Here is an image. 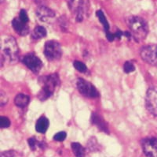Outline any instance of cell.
Instances as JSON below:
<instances>
[{
	"instance_id": "1",
	"label": "cell",
	"mask_w": 157,
	"mask_h": 157,
	"mask_svg": "<svg viewBox=\"0 0 157 157\" xmlns=\"http://www.w3.org/2000/svg\"><path fill=\"white\" fill-rule=\"evenodd\" d=\"M39 82L41 85V90L37 95L38 99L44 101L52 97L57 87L60 85V78L57 73H52L40 77Z\"/></svg>"
},
{
	"instance_id": "2",
	"label": "cell",
	"mask_w": 157,
	"mask_h": 157,
	"mask_svg": "<svg viewBox=\"0 0 157 157\" xmlns=\"http://www.w3.org/2000/svg\"><path fill=\"white\" fill-rule=\"evenodd\" d=\"M127 23L131 36L137 43L143 41L148 33V26L146 21L138 16H130L127 19Z\"/></svg>"
},
{
	"instance_id": "3",
	"label": "cell",
	"mask_w": 157,
	"mask_h": 157,
	"mask_svg": "<svg viewBox=\"0 0 157 157\" xmlns=\"http://www.w3.org/2000/svg\"><path fill=\"white\" fill-rule=\"evenodd\" d=\"M19 48L14 37L6 38L2 43V53L1 55V66H3L4 61L7 60L10 63H15L18 59Z\"/></svg>"
},
{
	"instance_id": "4",
	"label": "cell",
	"mask_w": 157,
	"mask_h": 157,
	"mask_svg": "<svg viewBox=\"0 0 157 157\" xmlns=\"http://www.w3.org/2000/svg\"><path fill=\"white\" fill-rule=\"evenodd\" d=\"M44 55L49 61H57L61 58L62 49L56 40H49L45 43Z\"/></svg>"
},
{
	"instance_id": "5",
	"label": "cell",
	"mask_w": 157,
	"mask_h": 157,
	"mask_svg": "<svg viewBox=\"0 0 157 157\" xmlns=\"http://www.w3.org/2000/svg\"><path fill=\"white\" fill-rule=\"evenodd\" d=\"M76 85L78 92L84 97L89 98H97L99 97V93L96 88L87 81L82 78H78Z\"/></svg>"
},
{
	"instance_id": "6",
	"label": "cell",
	"mask_w": 157,
	"mask_h": 157,
	"mask_svg": "<svg viewBox=\"0 0 157 157\" xmlns=\"http://www.w3.org/2000/svg\"><path fill=\"white\" fill-rule=\"evenodd\" d=\"M142 60L148 64L157 66V45L152 44L143 47L140 52Z\"/></svg>"
},
{
	"instance_id": "7",
	"label": "cell",
	"mask_w": 157,
	"mask_h": 157,
	"mask_svg": "<svg viewBox=\"0 0 157 157\" xmlns=\"http://www.w3.org/2000/svg\"><path fill=\"white\" fill-rule=\"evenodd\" d=\"M145 106L149 113L157 116V88L151 87L147 91Z\"/></svg>"
},
{
	"instance_id": "8",
	"label": "cell",
	"mask_w": 157,
	"mask_h": 157,
	"mask_svg": "<svg viewBox=\"0 0 157 157\" xmlns=\"http://www.w3.org/2000/svg\"><path fill=\"white\" fill-rule=\"evenodd\" d=\"M22 63L27 66L31 71L35 73H39L43 67L42 61L33 53L25 55L22 59Z\"/></svg>"
},
{
	"instance_id": "9",
	"label": "cell",
	"mask_w": 157,
	"mask_h": 157,
	"mask_svg": "<svg viewBox=\"0 0 157 157\" xmlns=\"http://www.w3.org/2000/svg\"><path fill=\"white\" fill-rule=\"evenodd\" d=\"M143 152L148 157H157V138H146L141 141Z\"/></svg>"
},
{
	"instance_id": "10",
	"label": "cell",
	"mask_w": 157,
	"mask_h": 157,
	"mask_svg": "<svg viewBox=\"0 0 157 157\" xmlns=\"http://www.w3.org/2000/svg\"><path fill=\"white\" fill-rule=\"evenodd\" d=\"M36 16L43 22L50 23L55 18V12L45 6H40L36 9Z\"/></svg>"
},
{
	"instance_id": "11",
	"label": "cell",
	"mask_w": 157,
	"mask_h": 157,
	"mask_svg": "<svg viewBox=\"0 0 157 157\" xmlns=\"http://www.w3.org/2000/svg\"><path fill=\"white\" fill-rule=\"evenodd\" d=\"M90 9L89 0H78L76 7V20L77 22H82L84 18L87 15Z\"/></svg>"
},
{
	"instance_id": "12",
	"label": "cell",
	"mask_w": 157,
	"mask_h": 157,
	"mask_svg": "<svg viewBox=\"0 0 157 157\" xmlns=\"http://www.w3.org/2000/svg\"><path fill=\"white\" fill-rule=\"evenodd\" d=\"M12 26L15 32L21 36L28 35L29 32V26L28 23L22 22L19 18H15L12 21Z\"/></svg>"
},
{
	"instance_id": "13",
	"label": "cell",
	"mask_w": 157,
	"mask_h": 157,
	"mask_svg": "<svg viewBox=\"0 0 157 157\" xmlns=\"http://www.w3.org/2000/svg\"><path fill=\"white\" fill-rule=\"evenodd\" d=\"M91 121H92V123L96 126L100 130L105 133H109V127H108L107 123L103 119L101 116L99 115L97 113H93V114L91 116Z\"/></svg>"
},
{
	"instance_id": "14",
	"label": "cell",
	"mask_w": 157,
	"mask_h": 157,
	"mask_svg": "<svg viewBox=\"0 0 157 157\" xmlns=\"http://www.w3.org/2000/svg\"><path fill=\"white\" fill-rule=\"evenodd\" d=\"M49 120L45 116H42L37 120L36 124V130L40 134H45L49 128Z\"/></svg>"
},
{
	"instance_id": "15",
	"label": "cell",
	"mask_w": 157,
	"mask_h": 157,
	"mask_svg": "<svg viewBox=\"0 0 157 157\" xmlns=\"http://www.w3.org/2000/svg\"><path fill=\"white\" fill-rule=\"evenodd\" d=\"M29 102H30V98L27 95L23 94V93H20L17 95L14 99V103L17 107L20 108H25L29 105Z\"/></svg>"
},
{
	"instance_id": "16",
	"label": "cell",
	"mask_w": 157,
	"mask_h": 157,
	"mask_svg": "<svg viewBox=\"0 0 157 157\" xmlns=\"http://www.w3.org/2000/svg\"><path fill=\"white\" fill-rule=\"evenodd\" d=\"M71 149L75 157H85L86 156V150L82 145L78 142L71 143Z\"/></svg>"
},
{
	"instance_id": "17",
	"label": "cell",
	"mask_w": 157,
	"mask_h": 157,
	"mask_svg": "<svg viewBox=\"0 0 157 157\" xmlns=\"http://www.w3.org/2000/svg\"><path fill=\"white\" fill-rule=\"evenodd\" d=\"M47 30H46L44 27L39 25V26H36L34 30H33V32H32V39H39L45 37L47 36Z\"/></svg>"
},
{
	"instance_id": "18",
	"label": "cell",
	"mask_w": 157,
	"mask_h": 157,
	"mask_svg": "<svg viewBox=\"0 0 157 157\" xmlns=\"http://www.w3.org/2000/svg\"><path fill=\"white\" fill-rule=\"evenodd\" d=\"M96 14H97V17H98V20H99V22H100L102 24V25H103L104 29H105V32H109V22H108L107 19H106L105 16V14H104L103 11L99 10L97 11Z\"/></svg>"
},
{
	"instance_id": "19",
	"label": "cell",
	"mask_w": 157,
	"mask_h": 157,
	"mask_svg": "<svg viewBox=\"0 0 157 157\" xmlns=\"http://www.w3.org/2000/svg\"><path fill=\"white\" fill-rule=\"evenodd\" d=\"M73 66L75 67V69H76L78 72H81V73H86L87 71V68L86 66L83 63L80 62V61L75 60L74 61Z\"/></svg>"
},
{
	"instance_id": "20",
	"label": "cell",
	"mask_w": 157,
	"mask_h": 157,
	"mask_svg": "<svg viewBox=\"0 0 157 157\" xmlns=\"http://www.w3.org/2000/svg\"><path fill=\"white\" fill-rule=\"evenodd\" d=\"M123 70L126 73H130L135 70V66L131 61H127L123 65Z\"/></svg>"
},
{
	"instance_id": "21",
	"label": "cell",
	"mask_w": 157,
	"mask_h": 157,
	"mask_svg": "<svg viewBox=\"0 0 157 157\" xmlns=\"http://www.w3.org/2000/svg\"><path fill=\"white\" fill-rule=\"evenodd\" d=\"M29 147L32 150H36L38 147H42V143H39L35 138H31L28 140Z\"/></svg>"
},
{
	"instance_id": "22",
	"label": "cell",
	"mask_w": 157,
	"mask_h": 157,
	"mask_svg": "<svg viewBox=\"0 0 157 157\" xmlns=\"http://www.w3.org/2000/svg\"><path fill=\"white\" fill-rule=\"evenodd\" d=\"M10 126V121L7 117L2 116L0 118V126L1 128H7Z\"/></svg>"
},
{
	"instance_id": "23",
	"label": "cell",
	"mask_w": 157,
	"mask_h": 157,
	"mask_svg": "<svg viewBox=\"0 0 157 157\" xmlns=\"http://www.w3.org/2000/svg\"><path fill=\"white\" fill-rule=\"evenodd\" d=\"M67 137V134L65 132H59L57 134H56L54 137V140L56 141H63L65 140Z\"/></svg>"
},
{
	"instance_id": "24",
	"label": "cell",
	"mask_w": 157,
	"mask_h": 157,
	"mask_svg": "<svg viewBox=\"0 0 157 157\" xmlns=\"http://www.w3.org/2000/svg\"><path fill=\"white\" fill-rule=\"evenodd\" d=\"M18 18L20 19L21 20L22 22H25V23H28L29 21V15H28V13L27 11L25 10H21V12H20V14Z\"/></svg>"
},
{
	"instance_id": "25",
	"label": "cell",
	"mask_w": 157,
	"mask_h": 157,
	"mask_svg": "<svg viewBox=\"0 0 157 157\" xmlns=\"http://www.w3.org/2000/svg\"><path fill=\"white\" fill-rule=\"evenodd\" d=\"M8 102V97L4 93V92L1 91L0 93V105L3 107L6 104H7Z\"/></svg>"
},
{
	"instance_id": "26",
	"label": "cell",
	"mask_w": 157,
	"mask_h": 157,
	"mask_svg": "<svg viewBox=\"0 0 157 157\" xmlns=\"http://www.w3.org/2000/svg\"><path fill=\"white\" fill-rule=\"evenodd\" d=\"M16 156V153L14 151H6V152H2L1 154V157H15Z\"/></svg>"
}]
</instances>
